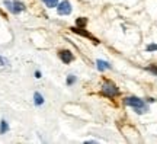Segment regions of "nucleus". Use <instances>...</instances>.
<instances>
[{"label": "nucleus", "mask_w": 157, "mask_h": 144, "mask_svg": "<svg viewBox=\"0 0 157 144\" xmlns=\"http://www.w3.org/2000/svg\"><path fill=\"white\" fill-rule=\"evenodd\" d=\"M125 105L129 106V108H132L137 114H146L148 111V105H147L146 102L140 98H137V96H128V98H125Z\"/></svg>", "instance_id": "f257e3e1"}, {"label": "nucleus", "mask_w": 157, "mask_h": 144, "mask_svg": "<svg viewBox=\"0 0 157 144\" xmlns=\"http://www.w3.org/2000/svg\"><path fill=\"white\" fill-rule=\"evenodd\" d=\"M3 5L6 6L7 10H10L12 13H15V15H17V13H21L22 10H25L23 3L22 2H17V0H13V2H10V0H5Z\"/></svg>", "instance_id": "f03ea898"}, {"label": "nucleus", "mask_w": 157, "mask_h": 144, "mask_svg": "<svg viewBox=\"0 0 157 144\" xmlns=\"http://www.w3.org/2000/svg\"><path fill=\"white\" fill-rule=\"evenodd\" d=\"M102 93L108 96V98H113V96H117L119 93V89L112 83V82H105V83L102 84Z\"/></svg>", "instance_id": "7ed1b4c3"}, {"label": "nucleus", "mask_w": 157, "mask_h": 144, "mask_svg": "<svg viewBox=\"0 0 157 144\" xmlns=\"http://www.w3.org/2000/svg\"><path fill=\"white\" fill-rule=\"evenodd\" d=\"M57 12H58V15H70L71 13V5L68 2H61L57 6Z\"/></svg>", "instance_id": "20e7f679"}, {"label": "nucleus", "mask_w": 157, "mask_h": 144, "mask_svg": "<svg viewBox=\"0 0 157 144\" xmlns=\"http://www.w3.org/2000/svg\"><path fill=\"white\" fill-rule=\"evenodd\" d=\"M58 56H60V58H61L63 63H66V64H68V63H71L73 61V54L70 53L68 50H61L60 53H58Z\"/></svg>", "instance_id": "39448f33"}, {"label": "nucleus", "mask_w": 157, "mask_h": 144, "mask_svg": "<svg viewBox=\"0 0 157 144\" xmlns=\"http://www.w3.org/2000/svg\"><path fill=\"white\" fill-rule=\"evenodd\" d=\"M71 31H73L74 33H78V35H82V37H86V38L92 39V41H93V42H96V44L99 42V41H98V39L93 37V35H90V33L87 32V31H84L83 28H71Z\"/></svg>", "instance_id": "423d86ee"}, {"label": "nucleus", "mask_w": 157, "mask_h": 144, "mask_svg": "<svg viewBox=\"0 0 157 144\" xmlns=\"http://www.w3.org/2000/svg\"><path fill=\"white\" fill-rule=\"evenodd\" d=\"M96 67H98V70H99V72H105V70H108V68H111V64H109L108 61L98 60L96 61Z\"/></svg>", "instance_id": "0eeeda50"}, {"label": "nucleus", "mask_w": 157, "mask_h": 144, "mask_svg": "<svg viewBox=\"0 0 157 144\" xmlns=\"http://www.w3.org/2000/svg\"><path fill=\"white\" fill-rule=\"evenodd\" d=\"M34 100H35V105H38V106L44 103V98H42V95L38 93V92L34 95Z\"/></svg>", "instance_id": "6e6552de"}, {"label": "nucleus", "mask_w": 157, "mask_h": 144, "mask_svg": "<svg viewBox=\"0 0 157 144\" xmlns=\"http://www.w3.org/2000/svg\"><path fill=\"white\" fill-rule=\"evenodd\" d=\"M7 130H9V125H7V122H6L5 119H2V122H0V134H5Z\"/></svg>", "instance_id": "1a4fd4ad"}, {"label": "nucleus", "mask_w": 157, "mask_h": 144, "mask_svg": "<svg viewBox=\"0 0 157 144\" xmlns=\"http://www.w3.org/2000/svg\"><path fill=\"white\" fill-rule=\"evenodd\" d=\"M42 2H44L48 7H56V6H58V0H42Z\"/></svg>", "instance_id": "9d476101"}, {"label": "nucleus", "mask_w": 157, "mask_h": 144, "mask_svg": "<svg viewBox=\"0 0 157 144\" xmlns=\"http://www.w3.org/2000/svg\"><path fill=\"white\" fill-rule=\"evenodd\" d=\"M148 53H151V51H157V44H150V45H147V48H146Z\"/></svg>", "instance_id": "9b49d317"}, {"label": "nucleus", "mask_w": 157, "mask_h": 144, "mask_svg": "<svg viewBox=\"0 0 157 144\" xmlns=\"http://www.w3.org/2000/svg\"><path fill=\"white\" fill-rule=\"evenodd\" d=\"M76 23L78 25V28H82V26H84V25H86V19H82V18H78L77 21H76Z\"/></svg>", "instance_id": "f8f14e48"}, {"label": "nucleus", "mask_w": 157, "mask_h": 144, "mask_svg": "<svg viewBox=\"0 0 157 144\" xmlns=\"http://www.w3.org/2000/svg\"><path fill=\"white\" fill-rule=\"evenodd\" d=\"M74 82H76V77H74V76H70V77L67 79V84H73Z\"/></svg>", "instance_id": "ddd939ff"}, {"label": "nucleus", "mask_w": 157, "mask_h": 144, "mask_svg": "<svg viewBox=\"0 0 157 144\" xmlns=\"http://www.w3.org/2000/svg\"><path fill=\"white\" fill-rule=\"evenodd\" d=\"M147 70H148V72H153V73H156V74H157V67H148Z\"/></svg>", "instance_id": "4468645a"}, {"label": "nucleus", "mask_w": 157, "mask_h": 144, "mask_svg": "<svg viewBox=\"0 0 157 144\" xmlns=\"http://www.w3.org/2000/svg\"><path fill=\"white\" fill-rule=\"evenodd\" d=\"M0 64H2V66H6V64H7V61H6L3 57H0Z\"/></svg>", "instance_id": "2eb2a0df"}, {"label": "nucleus", "mask_w": 157, "mask_h": 144, "mask_svg": "<svg viewBox=\"0 0 157 144\" xmlns=\"http://www.w3.org/2000/svg\"><path fill=\"white\" fill-rule=\"evenodd\" d=\"M35 77H41V73H39V72H35Z\"/></svg>", "instance_id": "dca6fc26"}]
</instances>
